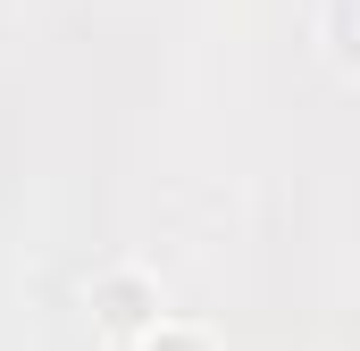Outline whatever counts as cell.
Segmentation results:
<instances>
[{
    "mask_svg": "<svg viewBox=\"0 0 360 351\" xmlns=\"http://www.w3.org/2000/svg\"><path fill=\"white\" fill-rule=\"evenodd\" d=\"M92 318H101L109 335H143V326L160 318V284H151L143 267H109V276H92Z\"/></svg>",
    "mask_w": 360,
    "mask_h": 351,
    "instance_id": "1",
    "label": "cell"
},
{
    "mask_svg": "<svg viewBox=\"0 0 360 351\" xmlns=\"http://www.w3.org/2000/svg\"><path fill=\"white\" fill-rule=\"evenodd\" d=\"M126 351H218V343H210L201 326H184V318H168V310H160L143 335H126Z\"/></svg>",
    "mask_w": 360,
    "mask_h": 351,
    "instance_id": "2",
    "label": "cell"
}]
</instances>
